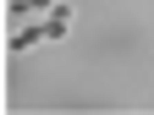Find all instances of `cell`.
Instances as JSON below:
<instances>
[{"label": "cell", "mask_w": 154, "mask_h": 115, "mask_svg": "<svg viewBox=\"0 0 154 115\" xmlns=\"http://www.w3.org/2000/svg\"><path fill=\"white\" fill-rule=\"evenodd\" d=\"M44 38V16H38L33 28H22V33H11V49H28V44H38Z\"/></svg>", "instance_id": "3957f363"}, {"label": "cell", "mask_w": 154, "mask_h": 115, "mask_svg": "<svg viewBox=\"0 0 154 115\" xmlns=\"http://www.w3.org/2000/svg\"><path fill=\"white\" fill-rule=\"evenodd\" d=\"M66 33H72V11H66V6H55V11L44 16V38H66Z\"/></svg>", "instance_id": "6da1fadb"}, {"label": "cell", "mask_w": 154, "mask_h": 115, "mask_svg": "<svg viewBox=\"0 0 154 115\" xmlns=\"http://www.w3.org/2000/svg\"><path fill=\"white\" fill-rule=\"evenodd\" d=\"M55 11V0H17L11 6V16H50Z\"/></svg>", "instance_id": "7a4b0ae2"}]
</instances>
